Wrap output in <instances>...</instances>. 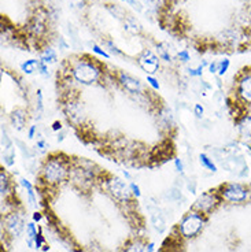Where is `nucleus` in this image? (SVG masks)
<instances>
[{"label": "nucleus", "instance_id": "obj_31", "mask_svg": "<svg viewBox=\"0 0 251 252\" xmlns=\"http://www.w3.org/2000/svg\"><path fill=\"white\" fill-rule=\"evenodd\" d=\"M129 188H130V192H132V194H133L135 197H140V196H142L140 188H139L137 184H135V182H130Z\"/></svg>", "mask_w": 251, "mask_h": 252}, {"label": "nucleus", "instance_id": "obj_13", "mask_svg": "<svg viewBox=\"0 0 251 252\" xmlns=\"http://www.w3.org/2000/svg\"><path fill=\"white\" fill-rule=\"evenodd\" d=\"M148 211H150V216H151V222H152V226L155 228V231L162 233V232L166 229V222L165 218L162 215L161 210L158 207H148Z\"/></svg>", "mask_w": 251, "mask_h": 252}, {"label": "nucleus", "instance_id": "obj_17", "mask_svg": "<svg viewBox=\"0 0 251 252\" xmlns=\"http://www.w3.org/2000/svg\"><path fill=\"white\" fill-rule=\"evenodd\" d=\"M40 60L44 62L45 65H51V63H55L58 60V55L55 50L52 48H45V50L40 54Z\"/></svg>", "mask_w": 251, "mask_h": 252}, {"label": "nucleus", "instance_id": "obj_23", "mask_svg": "<svg viewBox=\"0 0 251 252\" xmlns=\"http://www.w3.org/2000/svg\"><path fill=\"white\" fill-rule=\"evenodd\" d=\"M3 159H4V163L7 166H13L15 162V150L14 147H8V148H4L3 151Z\"/></svg>", "mask_w": 251, "mask_h": 252}, {"label": "nucleus", "instance_id": "obj_1", "mask_svg": "<svg viewBox=\"0 0 251 252\" xmlns=\"http://www.w3.org/2000/svg\"><path fill=\"white\" fill-rule=\"evenodd\" d=\"M70 162L67 158H62L61 155H51L43 163L42 167V177L47 184L59 185L70 177Z\"/></svg>", "mask_w": 251, "mask_h": 252}, {"label": "nucleus", "instance_id": "obj_40", "mask_svg": "<svg viewBox=\"0 0 251 252\" xmlns=\"http://www.w3.org/2000/svg\"><path fill=\"white\" fill-rule=\"evenodd\" d=\"M37 147H39L40 150H44V148L47 147V143H45L44 140H39V141H37Z\"/></svg>", "mask_w": 251, "mask_h": 252}, {"label": "nucleus", "instance_id": "obj_22", "mask_svg": "<svg viewBox=\"0 0 251 252\" xmlns=\"http://www.w3.org/2000/svg\"><path fill=\"white\" fill-rule=\"evenodd\" d=\"M199 162H201V165L203 166L205 169H208V170L213 172V173L217 172V165L213 162V159L210 158V156H208L206 154H201V155H199Z\"/></svg>", "mask_w": 251, "mask_h": 252}, {"label": "nucleus", "instance_id": "obj_11", "mask_svg": "<svg viewBox=\"0 0 251 252\" xmlns=\"http://www.w3.org/2000/svg\"><path fill=\"white\" fill-rule=\"evenodd\" d=\"M237 130L244 140L251 141V113H246L237 118Z\"/></svg>", "mask_w": 251, "mask_h": 252}, {"label": "nucleus", "instance_id": "obj_2", "mask_svg": "<svg viewBox=\"0 0 251 252\" xmlns=\"http://www.w3.org/2000/svg\"><path fill=\"white\" fill-rule=\"evenodd\" d=\"M73 78L81 85H92L98 82L102 76V67L98 60L88 57H83L73 62L70 66Z\"/></svg>", "mask_w": 251, "mask_h": 252}, {"label": "nucleus", "instance_id": "obj_6", "mask_svg": "<svg viewBox=\"0 0 251 252\" xmlns=\"http://www.w3.org/2000/svg\"><path fill=\"white\" fill-rule=\"evenodd\" d=\"M107 191L108 194L118 202H129L130 197H132L129 185L124 180H121L120 177H115V175L110 177L107 180Z\"/></svg>", "mask_w": 251, "mask_h": 252}, {"label": "nucleus", "instance_id": "obj_32", "mask_svg": "<svg viewBox=\"0 0 251 252\" xmlns=\"http://www.w3.org/2000/svg\"><path fill=\"white\" fill-rule=\"evenodd\" d=\"M147 82L150 84L151 87L154 88V89H157V91H159V82H158V79L155 78L154 76H147Z\"/></svg>", "mask_w": 251, "mask_h": 252}, {"label": "nucleus", "instance_id": "obj_20", "mask_svg": "<svg viewBox=\"0 0 251 252\" xmlns=\"http://www.w3.org/2000/svg\"><path fill=\"white\" fill-rule=\"evenodd\" d=\"M157 54L162 60L165 62H172V55L169 54V45L166 43H159L157 45Z\"/></svg>", "mask_w": 251, "mask_h": 252}, {"label": "nucleus", "instance_id": "obj_4", "mask_svg": "<svg viewBox=\"0 0 251 252\" xmlns=\"http://www.w3.org/2000/svg\"><path fill=\"white\" fill-rule=\"evenodd\" d=\"M206 223V218H205V214L202 213H198V211H189L179 225V231L180 234L184 238H192L195 237L199 232L203 229Z\"/></svg>", "mask_w": 251, "mask_h": 252}, {"label": "nucleus", "instance_id": "obj_24", "mask_svg": "<svg viewBox=\"0 0 251 252\" xmlns=\"http://www.w3.org/2000/svg\"><path fill=\"white\" fill-rule=\"evenodd\" d=\"M230 59H223V60H220L218 62V67H217V74L220 76V77H223L225 73L228 72V69H230Z\"/></svg>", "mask_w": 251, "mask_h": 252}, {"label": "nucleus", "instance_id": "obj_45", "mask_svg": "<svg viewBox=\"0 0 251 252\" xmlns=\"http://www.w3.org/2000/svg\"><path fill=\"white\" fill-rule=\"evenodd\" d=\"M247 13H249V17H250V19H251V4L249 6V11H247Z\"/></svg>", "mask_w": 251, "mask_h": 252}, {"label": "nucleus", "instance_id": "obj_42", "mask_svg": "<svg viewBox=\"0 0 251 252\" xmlns=\"http://www.w3.org/2000/svg\"><path fill=\"white\" fill-rule=\"evenodd\" d=\"M52 129L54 130H61L62 129V125H61V122H54L52 123Z\"/></svg>", "mask_w": 251, "mask_h": 252}, {"label": "nucleus", "instance_id": "obj_37", "mask_svg": "<svg viewBox=\"0 0 251 252\" xmlns=\"http://www.w3.org/2000/svg\"><path fill=\"white\" fill-rule=\"evenodd\" d=\"M217 67H218V62L209 63V72L211 73V74H217Z\"/></svg>", "mask_w": 251, "mask_h": 252}, {"label": "nucleus", "instance_id": "obj_36", "mask_svg": "<svg viewBox=\"0 0 251 252\" xmlns=\"http://www.w3.org/2000/svg\"><path fill=\"white\" fill-rule=\"evenodd\" d=\"M107 45L110 47V51H111L113 54H115V55H121V54H122L121 51L118 50V48H117L114 44L111 43V41H107Z\"/></svg>", "mask_w": 251, "mask_h": 252}, {"label": "nucleus", "instance_id": "obj_19", "mask_svg": "<svg viewBox=\"0 0 251 252\" xmlns=\"http://www.w3.org/2000/svg\"><path fill=\"white\" fill-rule=\"evenodd\" d=\"M39 63L40 60L37 59H29V60H25L21 65V70L25 74H33V73L39 70Z\"/></svg>", "mask_w": 251, "mask_h": 252}, {"label": "nucleus", "instance_id": "obj_7", "mask_svg": "<svg viewBox=\"0 0 251 252\" xmlns=\"http://www.w3.org/2000/svg\"><path fill=\"white\" fill-rule=\"evenodd\" d=\"M223 199L220 197V194L218 192H213V191H209V192H205V194H202L198 199H196V202L194 203V206H192V210L194 211H198V213H202V214H209V213H211L213 210L220 204Z\"/></svg>", "mask_w": 251, "mask_h": 252}, {"label": "nucleus", "instance_id": "obj_41", "mask_svg": "<svg viewBox=\"0 0 251 252\" xmlns=\"http://www.w3.org/2000/svg\"><path fill=\"white\" fill-rule=\"evenodd\" d=\"M154 243H148L147 244V247H146V252H154Z\"/></svg>", "mask_w": 251, "mask_h": 252}, {"label": "nucleus", "instance_id": "obj_3", "mask_svg": "<svg viewBox=\"0 0 251 252\" xmlns=\"http://www.w3.org/2000/svg\"><path fill=\"white\" fill-rule=\"evenodd\" d=\"M251 185H244L240 182H227L218 188V194L225 202L232 204H240L247 202L251 196Z\"/></svg>", "mask_w": 251, "mask_h": 252}, {"label": "nucleus", "instance_id": "obj_25", "mask_svg": "<svg viewBox=\"0 0 251 252\" xmlns=\"http://www.w3.org/2000/svg\"><path fill=\"white\" fill-rule=\"evenodd\" d=\"M208 65V62H202V65H199L196 69H189L188 73H189V76L191 77H202V74H203V67Z\"/></svg>", "mask_w": 251, "mask_h": 252}, {"label": "nucleus", "instance_id": "obj_44", "mask_svg": "<svg viewBox=\"0 0 251 252\" xmlns=\"http://www.w3.org/2000/svg\"><path fill=\"white\" fill-rule=\"evenodd\" d=\"M122 174H124V175H125V177H126L128 180H130V178H132V177H130V174L128 173L126 170H122Z\"/></svg>", "mask_w": 251, "mask_h": 252}, {"label": "nucleus", "instance_id": "obj_34", "mask_svg": "<svg viewBox=\"0 0 251 252\" xmlns=\"http://www.w3.org/2000/svg\"><path fill=\"white\" fill-rule=\"evenodd\" d=\"M174 167H176V170H177L179 173H184V163H183V160L180 158L174 159Z\"/></svg>", "mask_w": 251, "mask_h": 252}, {"label": "nucleus", "instance_id": "obj_46", "mask_svg": "<svg viewBox=\"0 0 251 252\" xmlns=\"http://www.w3.org/2000/svg\"><path fill=\"white\" fill-rule=\"evenodd\" d=\"M121 1H126V0H121Z\"/></svg>", "mask_w": 251, "mask_h": 252}, {"label": "nucleus", "instance_id": "obj_26", "mask_svg": "<svg viewBox=\"0 0 251 252\" xmlns=\"http://www.w3.org/2000/svg\"><path fill=\"white\" fill-rule=\"evenodd\" d=\"M36 104L39 114H42V111H43V91H42V89H37Z\"/></svg>", "mask_w": 251, "mask_h": 252}, {"label": "nucleus", "instance_id": "obj_28", "mask_svg": "<svg viewBox=\"0 0 251 252\" xmlns=\"http://www.w3.org/2000/svg\"><path fill=\"white\" fill-rule=\"evenodd\" d=\"M69 3H70V6H72L73 8L81 10V8L85 7L86 0H69Z\"/></svg>", "mask_w": 251, "mask_h": 252}, {"label": "nucleus", "instance_id": "obj_27", "mask_svg": "<svg viewBox=\"0 0 251 252\" xmlns=\"http://www.w3.org/2000/svg\"><path fill=\"white\" fill-rule=\"evenodd\" d=\"M92 51L96 54V55H101V57H103V58H106V59L110 58V55H108L107 52L103 50L102 47H99L98 44H92Z\"/></svg>", "mask_w": 251, "mask_h": 252}, {"label": "nucleus", "instance_id": "obj_33", "mask_svg": "<svg viewBox=\"0 0 251 252\" xmlns=\"http://www.w3.org/2000/svg\"><path fill=\"white\" fill-rule=\"evenodd\" d=\"M194 114H195V116H196V118H199V119H201L202 116H203V114H205V108H203L202 104H195Z\"/></svg>", "mask_w": 251, "mask_h": 252}, {"label": "nucleus", "instance_id": "obj_12", "mask_svg": "<svg viewBox=\"0 0 251 252\" xmlns=\"http://www.w3.org/2000/svg\"><path fill=\"white\" fill-rule=\"evenodd\" d=\"M10 122L15 130H22L28 122V113L23 108H15L10 116Z\"/></svg>", "mask_w": 251, "mask_h": 252}, {"label": "nucleus", "instance_id": "obj_5", "mask_svg": "<svg viewBox=\"0 0 251 252\" xmlns=\"http://www.w3.org/2000/svg\"><path fill=\"white\" fill-rule=\"evenodd\" d=\"M237 100L246 107H251V67L243 69L237 74L235 84Z\"/></svg>", "mask_w": 251, "mask_h": 252}, {"label": "nucleus", "instance_id": "obj_14", "mask_svg": "<svg viewBox=\"0 0 251 252\" xmlns=\"http://www.w3.org/2000/svg\"><path fill=\"white\" fill-rule=\"evenodd\" d=\"M122 22H124V29L126 30L128 33H130V35H139L142 32V25L139 23V21L135 17L128 15V17H125L122 19Z\"/></svg>", "mask_w": 251, "mask_h": 252}, {"label": "nucleus", "instance_id": "obj_18", "mask_svg": "<svg viewBox=\"0 0 251 252\" xmlns=\"http://www.w3.org/2000/svg\"><path fill=\"white\" fill-rule=\"evenodd\" d=\"M0 192H1V197H6L10 194V178L4 170L0 172Z\"/></svg>", "mask_w": 251, "mask_h": 252}, {"label": "nucleus", "instance_id": "obj_38", "mask_svg": "<svg viewBox=\"0 0 251 252\" xmlns=\"http://www.w3.org/2000/svg\"><path fill=\"white\" fill-rule=\"evenodd\" d=\"M36 129H37L36 125H32V126L29 128V132H28L29 138H35V135H36Z\"/></svg>", "mask_w": 251, "mask_h": 252}, {"label": "nucleus", "instance_id": "obj_15", "mask_svg": "<svg viewBox=\"0 0 251 252\" xmlns=\"http://www.w3.org/2000/svg\"><path fill=\"white\" fill-rule=\"evenodd\" d=\"M146 247L147 244H144L142 240H130L125 244L122 252H146Z\"/></svg>", "mask_w": 251, "mask_h": 252}, {"label": "nucleus", "instance_id": "obj_35", "mask_svg": "<svg viewBox=\"0 0 251 252\" xmlns=\"http://www.w3.org/2000/svg\"><path fill=\"white\" fill-rule=\"evenodd\" d=\"M44 243V238H43V234H42V232H39L37 233V236H36V248L39 250L42 245H43Z\"/></svg>", "mask_w": 251, "mask_h": 252}, {"label": "nucleus", "instance_id": "obj_39", "mask_svg": "<svg viewBox=\"0 0 251 252\" xmlns=\"http://www.w3.org/2000/svg\"><path fill=\"white\" fill-rule=\"evenodd\" d=\"M126 1L129 3L132 7H135V8H137L139 11H142V6H140V3H139L137 0H126Z\"/></svg>", "mask_w": 251, "mask_h": 252}, {"label": "nucleus", "instance_id": "obj_30", "mask_svg": "<svg viewBox=\"0 0 251 252\" xmlns=\"http://www.w3.org/2000/svg\"><path fill=\"white\" fill-rule=\"evenodd\" d=\"M37 72L40 73L43 77H48V76H50V73H48V65H45L42 60H40V63H39V70H37Z\"/></svg>", "mask_w": 251, "mask_h": 252}, {"label": "nucleus", "instance_id": "obj_10", "mask_svg": "<svg viewBox=\"0 0 251 252\" xmlns=\"http://www.w3.org/2000/svg\"><path fill=\"white\" fill-rule=\"evenodd\" d=\"M118 84H120L126 92H129V94L132 95L142 94V91H143L142 82L137 78H135V77H132L128 73H118Z\"/></svg>", "mask_w": 251, "mask_h": 252}, {"label": "nucleus", "instance_id": "obj_21", "mask_svg": "<svg viewBox=\"0 0 251 252\" xmlns=\"http://www.w3.org/2000/svg\"><path fill=\"white\" fill-rule=\"evenodd\" d=\"M21 185L25 189H26V192H28V197H29V203L32 204V206H36V196H35V189H33V185L29 182L26 178H21Z\"/></svg>", "mask_w": 251, "mask_h": 252}, {"label": "nucleus", "instance_id": "obj_8", "mask_svg": "<svg viewBox=\"0 0 251 252\" xmlns=\"http://www.w3.org/2000/svg\"><path fill=\"white\" fill-rule=\"evenodd\" d=\"M159 57L152 52L151 50H143L139 55H137V65L142 67L144 73H147L148 76H154L157 74L159 70Z\"/></svg>", "mask_w": 251, "mask_h": 252}, {"label": "nucleus", "instance_id": "obj_9", "mask_svg": "<svg viewBox=\"0 0 251 252\" xmlns=\"http://www.w3.org/2000/svg\"><path fill=\"white\" fill-rule=\"evenodd\" d=\"M3 225L4 229L7 232L11 237H20L22 234V232L25 229V221L23 216L18 213H10L4 216L3 219Z\"/></svg>", "mask_w": 251, "mask_h": 252}, {"label": "nucleus", "instance_id": "obj_16", "mask_svg": "<svg viewBox=\"0 0 251 252\" xmlns=\"http://www.w3.org/2000/svg\"><path fill=\"white\" fill-rule=\"evenodd\" d=\"M37 229L33 222L26 223V243L30 248H36Z\"/></svg>", "mask_w": 251, "mask_h": 252}, {"label": "nucleus", "instance_id": "obj_43", "mask_svg": "<svg viewBox=\"0 0 251 252\" xmlns=\"http://www.w3.org/2000/svg\"><path fill=\"white\" fill-rule=\"evenodd\" d=\"M40 219H42V214H40V213H35V214H33V221H35V222H39Z\"/></svg>", "mask_w": 251, "mask_h": 252}, {"label": "nucleus", "instance_id": "obj_29", "mask_svg": "<svg viewBox=\"0 0 251 252\" xmlns=\"http://www.w3.org/2000/svg\"><path fill=\"white\" fill-rule=\"evenodd\" d=\"M177 57H179V59L183 62V63H187V62L191 59V55H189L188 50H181L179 54H177Z\"/></svg>", "mask_w": 251, "mask_h": 252}]
</instances>
